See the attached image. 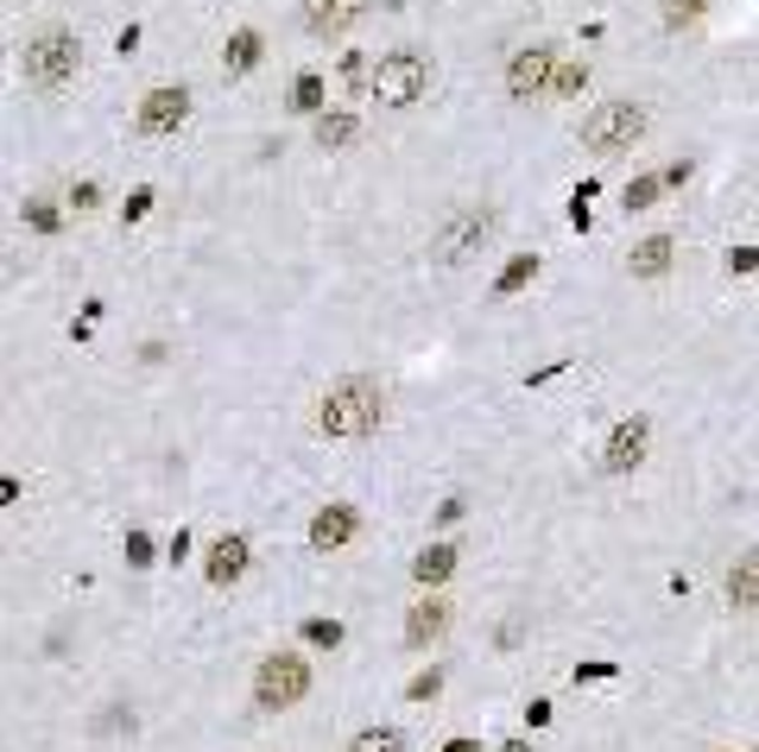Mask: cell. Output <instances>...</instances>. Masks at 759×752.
Segmentation results:
<instances>
[{
  "label": "cell",
  "mask_w": 759,
  "mask_h": 752,
  "mask_svg": "<svg viewBox=\"0 0 759 752\" xmlns=\"http://www.w3.org/2000/svg\"><path fill=\"white\" fill-rule=\"evenodd\" d=\"M386 424V386L367 374H349V379H329L323 399H317V430L336 436V443H361Z\"/></svg>",
  "instance_id": "6da1fadb"
},
{
  "label": "cell",
  "mask_w": 759,
  "mask_h": 752,
  "mask_svg": "<svg viewBox=\"0 0 759 752\" xmlns=\"http://www.w3.org/2000/svg\"><path fill=\"white\" fill-rule=\"evenodd\" d=\"M76 70H82V38H76L70 25H38V32L20 45V76L38 89V96L70 89Z\"/></svg>",
  "instance_id": "7a4b0ae2"
},
{
  "label": "cell",
  "mask_w": 759,
  "mask_h": 752,
  "mask_svg": "<svg viewBox=\"0 0 759 752\" xmlns=\"http://www.w3.org/2000/svg\"><path fill=\"white\" fill-rule=\"evenodd\" d=\"M494 228H501V209H494V202H469V209H455L450 222L430 234V259H437V266H469V259L494 241Z\"/></svg>",
  "instance_id": "3957f363"
},
{
  "label": "cell",
  "mask_w": 759,
  "mask_h": 752,
  "mask_svg": "<svg viewBox=\"0 0 759 752\" xmlns=\"http://www.w3.org/2000/svg\"><path fill=\"white\" fill-rule=\"evenodd\" d=\"M646 126H652V114L639 101H595L588 121H582V146L595 152V158H620L627 146L646 140Z\"/></svg>",
  "instance_id": "277c9868"
},
{
  "label": "cell",
  "mask_w": 759,
  "mask_h": 752,
  "mask_svg": "<svg viewBox=\"0 0 759 752\" xmlns=\"http://www.w3.org/2000/svg\"><path fill=\"white\" fill-rule=\"evenodd\" d=\"M430 82H437V70H430V57L425 51H386L374 64V96L386 101V108H411V101H425L430 96Z\"/></svg>",
  "instance_id": "5b68a950"
},
{
  "label": "cell",
  "mask_w": 759,
  "mask_h": 752,
  "mask_svg": "<svg viewBox=\"0 0 759 752\" xmlns=\"http://www.w3.org/2000/svg\"><path fill=\"white\" fill-rule=\"evenodd\" d=\"M304 696H310V664H304L298 652L260 657V671H253V703L266 708V715H278V708H298Z\"/></svg>",
  "instance_id": "8992f818"
},
{
  "label": "cell",
  "mask_w": 759,
  "mask_h": 752,
  "mask_svg": "<svg viewBox=\"0 0 759 752\" xmlns=\"http://www.w3.org/2000/svg\"><path fill=\"white\" fill-rule=\"evenodd\" d=\"M557 64H563V51H557V45L513 51V64H506V96H513V101H551Z\"/></svg>",
  "instance_id": "52a82bcc"
},
{
  "label": "cell",
  "mask_w": 759,
  "mask_h": 752,
  "mask_svg": "<svg viewBox=\"0 0 759 752\" xmlns=\"http://www.w3.org/2000/svg\"><path fill=\"white\" fill-rule=\"evenodd\" d=\"M184 121H190V89H184V82H158V89H146V96H140V114H133V126H140L146 140L177 133Z\"/></svg>",
  "instance_id": "ba28073f"
},
{
  "label": "cell",
  "mask_w": 759,
  "mask_h": 752,
  "mask_svg": "<svg viewBox=\"0 0 759 752\" xmlns=\"http://www.w3.org/2000/svg\"><path fill=\"white\" fill-rule=\"evenodd\" d=\"M367 7H374V0H298L310 38H349L354 25L367 20Z\"/></svg>",
  "instance_id": "9c48e42d"
},
{
  "label": "cell",
  "mask_w": 759,
  "mask_h": 752,
  "mask_svg": "<svg viewBox=\"0 0 759 752\" xmlns=\"http://www.w3.org/2000/svg\"><path fill=\"white\" fill-rule=\"evenodd\" d=\"M646 443H652V424H646V418H620V424L607 430L602 468L607 475H632V468L646 462Z\"/></svg>",
  "instance_id": "30bf717a"
},
{
  "label": "cell",
  "mask_w": 759,
  "mask_h": 752,
  "mask_svg": "<svg viewBox=\"0 0 759 752\" xmlns=\"http://www.w3.org/2000/svg\"><path fill=\"white\" fill-rule=\"evenodd\" d=\"M354 531H361V512H354L349 500H329L317 506V519H310V551H349L354 544Z\"/></svg>",
  "instance_id": "8fae6325"
},
{
  "label": "cell",
  "mask_w": 759,
  "mask_h": 752,
  "mask_svg": "<svg viewBox=\"0 0 759 752\" xmlns=\"http://www.w3.org/2000/svg\"><path fill=\"white\" fill-rule=\"evenodd\" d=\"M450 613H455V607L443 601L437 588H430L425 601H411V613H405V645H411V652H430V645L450 632Z\"/></svg>",
  "instance_id": "7c38bea8"
},
{
  "label": "cell",
  "mask_w": 759,
  "mask_h": 752,
  "mask_svg": "<svg viewBox=\"0 0 759 752\" xmlns=\"http://www.w3.org/2000/svg\"><path fill=\"white\" fill-rule=\"evenodd\" d=\"M202 576H209V588H234V582L248 576V538H241V531H222V538L209 544Z\"/></svg>",
  "instance_id": "4fadbf2b"
},
{
  "label": "cell",
  "mask_w": 759,
  "mask_h": 752,
  "mask_svg": "<svg viewBox=\"0 0 759 752\" xmlns=\"http://www.w3.org/2000/svg\"><path fill=\"white\" fill-rule=\"evenodd\" d=\"M671 247H678L671 234H646V241L627 253V273L632 278H664V273H671Z\"/></svg>",
  "instance_id": "5bb4252c"
},
{
  "label": "cell",
  "mask_w": 759,
  "mask_h": 752,
  "mask_svg": "<svg viewBox=\"0 0 759 752\" xmlns=\"http://www.w3.org/2000/svg\"><path fill=\"white\" fill-rule=\"evenodd\" d=\"M455 563H462V551H455V544H430V551L411 556V576L425 582V588H443V582L455 576Z\"/></svg>",
  "instance_id": "9a60e30c"
},
{
  "label": "cell",
  "mask_w": 759,
  "mask_h": 752,
  "mask_svg": "<svg viewBox=\"0 0 759 752\" xmlns=\"http://www.w3.org/2000/svg\"><path fill=\"white\" fill-rule=\"evenodd\" d=\"M260 57H266V38H260L253 25H241V32L228 38V51H222V76H248Z\"/></svg>",
  "instance_id": "2e32d148"
},
{
  "label": "cell",
  "mask_w": 759,
  "mask_h": 752,
  "mask_svg": "<svg viewBox=\"0 0 759 752\" xmlns=\"http://www.w3.org/2000/svg\"><path fill=\"white\" fill-rule=\"evenodd\" d=\"M310 133H317V146H323V152H342V146L354 140V133H361V121H354L349 108H323Z\"/></svg>",
  "instance_id": "e0dca14e"
},
{
  "label": "cell",
  "mask_w": 759,
  "mask_h": 752,
  "mask_svg": "<svg viewBox=\"0 0 759 752\" xmlns=\"http://www.w3.org/2000/svg\"><path fill=\"white\" fill-rule=\"evenodd\" d=\"M728 601L734 607H759V544L728 569Z\"/></svg>",
  "instance_id": "ac0fdd59"
},
{
  "label": "cell",
  "mask_w": 759,
  "mask_h": 752,
  "mask_svg": "<svg viewBox=\"0 0 759 752\" xmlns=\"http://www.w3.org/2000/svg\"><path fill=\"white\" fill-rule=\"evenodd\" d=\"M658 190H664V172L632 177L627 190H620V209H627V215H632V209H652V202H658Z\"/></svg>",
  "instance_id": "d6986e66"
},
{
  "label": "cell",
  "mask_w": 759,
  "mask_h": 752,
  "mask_svg": "<svg viewBox=\"0 0 759 752\" xmlns=\"http://www.w3.org/2000/svg\"><path fill=\"white\" fill-rule=\"evenodd\" d=\"M349 752H405V733L399 728H361L349 740Z\"/></svg>",
  "instance_id": "ffe728a7"
},
{
  "label": "cell",
  "mask_w": 759,
  "mask_h": 752,
  "mask_svg": "<svg viewBox=\"0 0 759 752\" xmlns=\"http://www.w3.org/2000/svg\"><path fill=\"white\" fill-rule=\"evenodd\" d=\"M292 108L317 121V114H323V76H310V70H304L298 82H292Z\"/></svg>",
  "instance_id": "44dd1931"
},
{
  "label": "cell",
  "mask_w": 759,
  "mask_h": 752,
  "mask_svg": "<svg viewBox=\"0 0 759 752\" xmlns=\"http://www.w3.org/2000/svg\"><path fill=\"white\" fill-rule=\"evenodd\" d=\"M531 278H538V253H519V259H513V266L501 273L494 298H513V291H519V285H531Z\"/></svg>",
  "instance_id": "7402d4cb"
},
{
  "label": "cell",
  "mask_w": 759,
  "mask_h": 752,
  "mask_svg": "<svg viewBox=\"0 0 759 752\" xmlns=\"http://www.w3.org/2000/svg\"><path fill=\"white\" fill-rule=\"evenodd\" d=\"M342 89H349V96H361V89L374 96V64H367L361 51H349V57H342Z\"/></svg>",
  "instance_id": "603a6c76"
},
{
  "label": "cell",
  "mask_w": 759,
  "mask_h": 752,
  "mask_svg": "<svg viewBox=\"0 0 759 752\" xmlns=\"http://www.w3.org/2000/svg\"><path fill=\"white\" fill-rule=\"evenodd\" d=\"M582 89H588V64H570V57H563V64H557V82H551V101L582 96Z\"/></svg>",
  "instance_id": "cb8c5ba5"
},
{
  "label": "cell",
  "mask_w": 759,
  "mask_h": 752,
  "mask_svg": "<svg viewBox=\"0 0 759 752\" xmlns=\"http://www.w3.org/2000/svg\"><path fill=\"white\" fill-rule=\"evenodd\" d=\"M708 13V0H664V25L678 32V25H696Z\"/></svg>",
  "instance_id": "d4e9b609"
},
{
  "label": "cell",
  "mask_w": 759,
  "mask_h": 752,
  "mask_svg": "<svg viewBox=\"0 0 759 752\" xmlns=\"http://www.w3.org/2000/svg\"><path fill=\"white\" fill-rule=\"evenodd\" d=\"M304 639L323 645V652H336V645H342V620H304Z\"/></svg>",
  "instance_id": "484cf974"
},
{
  "label": "cell",
  "mask_w": 759,
  "mask_h": 752,
  "mask_svg": "<svg viewBox=\"0 0 759 752\" xmlns=\"http://www.w3.org/2000/svg\"><path fill=\"white\" fill-rule=\"evenodd\" d=\"M25 222L38 228V234H51V228H57V209H51L45 197H25Z\"/></svg>",
  "instance_id": "4316f807"
},
{
  "label": "cell",
  "mask_w": 759,
  "mask_h": 752,
  "mask_svg": "<svg viewBox=\"0 0 759 752\" xmlns=\"http://www.w3.org/2000/svg\"><path fill=\"white\" fill-rule=\"evenodd\" d=\"M96 202H101V184H89V177L70 184V209H96Z\"/></svg>",
  "instance_id": "83f0119b"
},
{
  "label": "cell",
  "mask_w": 759,
  "mask_h": 752,
  "mask_svg": "<svg viewBox=\"0 0 759 752\" xmlns=\"http://www.w3.org/2000/svg\"><path fill=\"white\" fill-rule=\"evenodd\" d=\"M127 563H152V538H146V531H133V538H127Z\"/></svg>",
  "instance_id": "f1b7e54d"
},
{
  "label": "cell",
  "mask_w": 759,
  "mask_h": 752,
  "mask_svg": "<svg viewBox=\"0 0 759 752\" xmlns=\"http://www.w3.org/2000/svg\"><path fill=\"white\" fill-rule=\"evenodd\" d=\"M754 266H759V253H754V247H734V253H728V273H754Z\"/></svg>",
  "instance_id": "f546056e"
},
{
  "label": "cell",
  "mask_w": 759,
  "mask_h": 752,
  "mask_svg": "<svg viewBox=\"0 0 759 752\" xmlns=\"http://www.w3.org/2000/svg\"><path fill=\"white\" fill-rule=\"evenodd\" d=\"M683 184H690V158H678V165L664 172V190H683Z\"/></svg>",
  "instance_id": "4dcf8cb0"
},
{
  "label": "cell",
  "mask_w": 759,
  "mask_h": 752,
  "mask_svg": "<svg viewBox=\"0 0 759 752\" xmlns=\"http://www.w3.org/2000/svg\"><path fill=\"white\" fill-rule=\"evenodd\" d=\"M437 683H443V677H437V671H430V677H418V683H411V703H425V696H437Z\"/></svg>",
  "instance_id": "1f68e13d"
},
{
  "label": "cell",
  "mask_w": 759,
  "mask_h": 752,
  "mask_svg": "<svg viewBox=\"0 0 759 752\" xmlns=\"http://www.w3.org/2000/svg\"><path fill=\"white\" fill-rule=\"evenodd\" d=\"M443 752H481V747H475V740H450Z\"/></svg>",
  "instance_id": "d6a6232c"
},
{
  "label": "cell",
  "mask_w": 759,
  "mask_h": 752,
  "mask_svg": "<svg viewBox=\"0 0 759 752\" xmlns=\"http://www.w3.org/2000/svg\"><path fill=\"white\" fill-rule=\"evenodd\" d=\"M501 752H526V740H513V747H501Z\"/></svg>",
  "instance_id": "836d02e7"
}]
</instances>
